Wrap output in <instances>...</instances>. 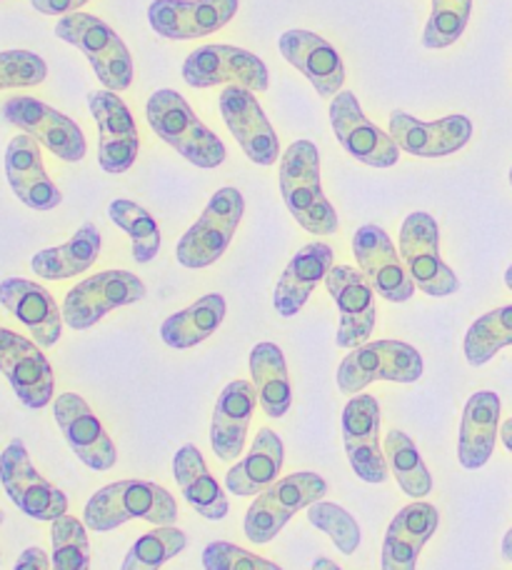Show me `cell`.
I'll return each mask as SVG.
<instances>
[{
	"label": "cell",
	"instance_id": "obj_1",
	"mask_svg": "<svg viewBox=\"0 0 512 570\" xmlns=\"http://www.w3.org/2000/svg\"><path fill=\"white\" fill-rule=\"evenodd\" d=\"M280 193L291 216L313 236L337 233V213L321 186V153L311 140H295L280 158Z\"/></svg>",
	"mask_w": 512,
	"mask_h": 570
},
{
	"label": "cell",
	"instance_id": "obj_2",
	"mask_svg": "<svg viewBox=\"0 0 512 570\" xmlns=\"http://www.w3.org/2000/svg\"><path fill=\"white\" fill-rule=\"evenodd\" d=\"M140 518L152 525H176L178 503L166 488L150 481H118L90 498L83 523L88 531L110 533L122 523Z\"/></svg>",
	"mask_w": 512,
	"mask_h": 570
},
{
	"label": "cell",
	"instance_id": "obj_3",
	"mask_svg": "<svg viewBox=\"0 0 512 570\" xmlns=\"http://www.w3.org/2000/svg\"><path fill=\"white\" fill-rule=\"evenodd\" d=\"M148 124L163 142L176 148L183 158L198 168H218L228 158L223 140L193 114V108L178 90L163 88L148 98Z\"/></svg>",
	"mask_w": 512,
	"mask_h": 570
},
{
	"label": "cell",
	"instance_id": "obj_4",
	"mask_svg": "<svg viewBox=\"0 0 512 570\" xmlns=\"http://www.w3.org/2000/svg\"><path fill=\"white\" fill-rule=\"evenodd\" d=\"M56 36L68 46H76L80 53L93 66L96 76L106 90L120 94L132 83V58L122 38L112 30L106 20L90 13H70L58 20Z\"/></svg>",
	"mask_w": 512,
	"mask_h": 570
},
{
	"label": "cell",
	"instance_id": "obj_5",
	"mask_svg": "<svg viewBox=\"0 0 512 570\" xmlns=\"http://www.w3.org/2000/svg\"><path fill=\"white\" fill-rule=\"evenodd\" d=\"M325 493L327 483L317 473L298 471L278 478L268 491L255 495L253 505L245 513V535L255 546L270 543L295 513L323 501Z\"/></svg>",
	"mask_w": 512,
	"mask_h": 570
},
{
	"label": "cell",
	"instance_id": "obj_6",
	"mask_svg": "<svg viewBox=\"0 0 512 570\" xmlns=\"http://www.w3.org/2000/svg\"><path fill=\"white\" fill-rule=\"evenodd\" d=\"M335 379L345 395H357L375 381L415 383L423 379V355L401 341L363 343L345 355Z\"/></svg>",
	"mask_w": 512,
	"mask_h": 570
},
{
	"label": "cell",
	"instance_id": "obj_7",
	"mask_svg": "<svg viewBox=\"0 0 512 570\" xmlns=\"http://www.w3.org/2000/svg\"><path fill=\"white\" fill-rule=\"evenodd\" d=\"M245 213V198L238 188H220L205 206L203 216L178 240L176 258L180 266L200 271L213 266L228 250Z\"/></svg>",
	"mask_w": 512,
	"mask_h": 570
},
{
	"label": "cell",
	"instance_id": "obj_8",
	"mask_svg": "<svg viewBox=\"0 0 512 570\" xmlns=\"http://www.w3.org/2000/svg\"><path fill=\"white\" fill-rule=\"evenodd\" d=\"M401 258L410 278L433 298H447L460 291V281L440 256V228L430 213H410L401 228Z\"/></svg>",
	"mask_w": 512,
	"mask_h": 570
},
{
	"label": "cell",
	"instance_id": "obj_9",
	"mask_svg": "<svg viewBox=\"0 0 512 570\" xmlns=\"http://www.w3.org/2000/svg\"><path fill=\"white\" fill-rule=\"evenodd\" d=\"M148 295L146 283L128 271H102L80 281L63 301V321L73 331L93 328L110 311L132 305Z\"/></svg>",
	"mask_w": 512,
	"mask_h": 570
},
{
	"label": "cell",
	"instance_id": "obj_10",
	"mask_svg": "<svg viewBox=\"0 0 512 570\" xmlns=\"http://www.w3.org/2000/svg\"><path fill=\"white\" fill-rule=\"evenodd\" d=\"M0 483H3L6 495L18 505V511L36 518V521L53 523L56 518L66 515L68 511L66 493L58 491L53 483L36 471L28 448L20 438L10 441L6 451L0 453Z\"/></svg>",
	"mask_w": 512,
	"mask_h": 570
},
{
	"label": "cell",
	"instance_id": "obj_11",
	"mask_svg": "<svg viewBox=\"0 0 512 570\" xmlns=\"http://www.w3.org/2000/svg\"><path fill=\"white\" fill-rule=\"evenodd\" d=\"M0 114L10 126H18L23 134L36 138L46 146L56 158L66 163H80L88 153V142L83 130L73 118L58 114L56 108L30 96L8 98Z\"/></svg>",
	"mask_w": 512,
	"mask_h": 570
},
{
	"label": "cell",
	"instance_id": "obj_12",
	"mask_svg": "<svg viewBox=\"0 0 512 570\" xmlns=\"http://www.w3.org/2000/svg\"><path fill=\"white\" fill-rule=\"evenodd\" d=\"M268 78V66L258 56L235 46H200L183 63V80L190 88L230 83L263 94L270 86Z\"/></svg>",
	"mask_w": 512,
	"mask_h": 570
},
{
	"label": "cell",
	"instance_id": "obj_13",
	"mask_svg": "<svg viewBox=\"0 0 512 570\" xmlns=\"http://www.w3.org/2000/svg\"><path fill=\"white\" fill-rule=\"evenodd\" d=\"M0 373L26 409L40 411L53 401L56 375L46 353L38 343L8 328H0Z\"/></svg>",
	"mask_w": 512,
	"mask_h": 570
},
{
	"label": "cell",
	"instance_id": "obj_14",
	"mask_svg": "<svg viewBox=\"0 0 512 570\" xmlns=\"http://www.w3.org/2000/svg\"><path fill=\"white\" fill-rule=\"evenodd\" d=\"M343 443L347 461L365 483H385L391 475L381 448V403L375 395L357 393L343 411Z\"/></svg>",
	"mask_w": 512,
	"mask_h": 570
},
{
	"label": "cell",
	"instance_id": "obj_15",
	"mask_svg": "<svg viewBox=\"0 0 512 570\" xmlns=\"http://www.w3.org/2000/svg\"><path fill=\"white\" fill-rule=\"evenodd\" d=\"M353 253L357 261V271L363 273L367 283L381 298L391 303H405L413 298L415 281L410 278L401 250L381 226H363L353 236Z\"/></svg>",
	"mask_w": 512,
	"mask_h": 570
},
{
	"label": "cell",
	"instance_id": "obj_16",
	"mask_svg": "<svg viewBox=\"0 0 512 570\" xmlns=\"http://www.w3.org/2000/svg\"><path fill=\"white\" fill-rule=\"evenodd\" d=\"M325 285L341 313V325L335 335L337 348L353 351L367 343L377 321L373 285L353 266H333L325 276Z\"/></svg>",
	"mask_w": 512,
	"mask_h": 570
},
{
	"label": "cell",
	"instance_id": "obj_17",
	"mask_svg": "<svg viewBox=\"0 0 512 570\" xmlns=\"http://www.w3.org/2000/svg\"><path fill=\"white\" fill-rule=\"evenodd\" d=\"M331 124L341 146L365 166L391 168L401 160V148L391 134L377 128L371 118L363 114L361 104L353 94L341 90L331 104Z\"/></svg>",
	"mask_w": 512,
	"mask_h": 570
},
{
	"label": "cell",
	"instance_id": "obj_18",
	"mask_svg": "<svg viewBox=\"0 0 512 570\" xmlns=\"http://www.w3.org/2000/svg\"><path fill=\"white\" fill-rule=\"evenodd\" d=\"M90 114L98 126V160L100 168L120 176L132 168L140 150V136L128 106L112 90H93L88 96Z\"/></svg>",
	"mask_w": 512,
	"mask_h": 570
},
{
	"label": "cell",
	"instance_id": "obj_19",
	"mask_svg": "<svg viewBox=\"0 0 512 570\" xmlns=\"http://www.w3.org/2000/svg\"><path fill=\"white\" fill-rule=\"evenodd\" d=\"M238 6L240 0H152L148 23L168 40L205 38L228 26Z\"/></svg>",
	"mask_w": 512,
	"mask_h": 570
},
{
	"label": "cell",
	"instance_id": "obj_20",
	"mask_svg": "<svg viewBox=\"0 0 512 570\" xmlns=\"http://www.w3.org/2000/svg\"><path fill=\"white\" fill-rule=\"evenodd\" d=\"M225 126L230 128L235 140L240 142L253 163L258 166H273L280 158V140L270 120L265 118L263 108L253 90L240 86H228L218 98Z\"/></svg>",
	"mask_w": 512,
	"mask_h": 570
},
{
	"label": "cell",
	"instance_id": "obj_21",
	"mask_svg": "<svg viewBox=\"0 0 512 570\" xmlns=\"http://www.w3.org/2000/svg\"><path fill=\"white\" fill-rule=\"evenodd\" d=\"M53 415L63 438L80 461L90 471H110L118 463V451L112 445V438L98 421V415L90 411V405L76 393L58 395L53 403Z\"/></svg>",
	"mask_w": 512,
	"mask_h": 570
},
{
	"label": "cell",
	"instance_id": "obj_22",
	"mask_svg": "<svg viewBox=\"0 0 512 570\" xmlns=\"http://www.w3.org/2000/svg\"><path fill=\"white\" fill-rule=\"evenodd\" d=\"M391 136L397 148L417 158H445L465 148L473 138V124L465 116H447L425 124L395 110L391 116Z\"/></svg>",
	"mask_w": 512,
	"mask_h": 570
},
{
	"label": "cell",
	"instance_id": "obj_23",
	"mask_svg": "<svg viewBox=\"0 0 512 570\" xmlns=\"http://www.w3.org/2000/svg\"><path fill=\"white\" fill-rule=\"evenodd\" d=\"M0 305L33 335L40 348H53L63 335V308L43 285L26 278H6L0 283Z\"/></svg>",
	"mask_w": 512,
	"mask_h": 570
},
{
	"label": "cell",
	"instance_id": "obj_24",
	"mask_svg": "<svg viewBox=\"0 0 512 570\" xmlns=\"http://www.w3.org/2000/svg\"><path fill=\"white\" fill-rule=\"evenodd\" d=\"M6 178L16 198L33 210H53L63 203V193L46 173L40 142L20 134L6 148Z\"/></svg>",
	"mask_w": 512,
	"mask_h": 570
},
{
	"label": "cell",
	"instance_id": "obj_25",
	"mask_svg": "<svg viewBox=\"0 0 512 570\" xmlns=\"http://www.w3.org/2000/svg\"><path fill=\"white\" fill-rule=\"evenodd\" d=\"M283 58L311 80L321 98H335L345 83V66L337 50L311 30H288L278 40Z\"/></svg>",
	"mask_w": 512,
	"mask_h": 570
},
{
	"label": "cell",
	"instance_id": "obj_26",
	"mask_svg": "<svg viewBox=\"0 0 512 570\" xmlns=\"http://www.w3.org/2000/svg\"><path fill=\"white\" fill-rule=\"evenodd\" d=\"M255 405H258V391L250 381H233L225 385L215 403L210 425V445L220 461H235L243 453Z\"/></svg>",
	"mask_w": 512,
	"mask_h": 570
},
{
	"label": "cell",
	"instance_id": "obj_27",
	"mask_svg": "<svg viewBox=\"0 0 512 570\" xmlns=\"http://www.w3.org/2000/svg\"><path fill=\"white\" fill-rule=\"evenodd\" d=\"M440 513L435 505L415 501L393 518L383 543V570H417V558L435 535Z\"/></svg>",
	"mask_w": 512,
	"mask_h": 570
},
{
	"label": "cell",
	"instance_id": "obj_28",
	"mask_svg": "<svg viewBox=\"0 0 512 570\" xmlns=\"http://www.w3.org/2000/svg\"><path fill=\"white\" fill-rule=\"evenodd\" d=\"M333 268V248L327 243H307L295 253L288 268L275 285L273 305L283 318H293L303 311V305L311 298L315 285L325 281Z\"/></svg>",
	"mask_w": 512,
	"mask_h": 570
},
{
	"label": "cell",
	"instance_id": "obj_29",
	"mask_svg": "<svg viewBox=\"0 0 512 570\" xmlns=\"http://www.w3.org/2000/svg\"><path fill=\"white\" fill-rule=\"evenodd\" d=\"M500 433V399L498 393L480 391L470 395L465 403L463 421H460L457 458L465 471L483 468L495 451Z\"/></svg>",
	"mask_w": 512,
	"mask_h": 570
},
{
	"label": "cell",
	"instance_id": "obj_30",
	"mask_svg": "<svg viewBox=\"0 0 512 570\" xmlns=\"http://www.w3.org/2000/svg\"><path fill=\"white\" fill-rule=\"evenodd\" d=\"M173 475H176L183 498L190 503L193 511L208 518V521H223L230 505L220 483L205 465V458L196 445L188 443L173 458Z\"/></svg>",
	"mask_w": 512,
	"mask_h": 570
},
{
	"label": "cell",
	"instance_id": "obj_31",
	"mask_svg": "<svg viewBox=\"0 0 512 570\" xmlns=\"http://www.w3.org/2000/svg\"><path fill=\"white\" fill-rule=\"evenodd\" d=\"M285 461V448L278 433L270 428H263L255 435L250 453L243 458L238 465H233L225 473V488L235 495H260L263 491L278 481Z\"/></svg>",
	"mask_w": 512,
	"mask_h": 570
},
{
	"label": "cell",
	"instance_id": "obj_32",
	"mask_svg": "<svg viewBox=\"0 0 512 570\" xmlns=\"http://www.w3.org/2000/svg\"><path fill=\"white\" fill-rule=\"evenodd\" d=\"M102 238L93 223H86L76 230V236L58 248L40 250L30 261V268L38 278L46 281H68L76 278L88 268H93V263L100 256Z\"/></svg>",
	"mask_w": 512,
	"mask_h": 570
},
{
	"label": "cell",
	"instance_id": "obj_33",
	"mask_svg": "<svg viewBox=\"0 0 512 570\" xmlns=\"http://www.w3.org/2000/svg\"><path fill=\"white\" fill-rule=\"evenodd\" d=\"M250 375L258 401L270 419H283L293 405L291 375L285 355L275 343H258L250 351Z\"/></svg>",
	"mask_w": 512,
	"mask_h": 570
},
{
	"label": "cell",
	"instance_id": "obj_34",
	"mask_svg": "<svg viewBox=\"0 0 512 570\" xmlns=\"http://www.w3.org/2000/svg\"><path fill=\"white\" fill-rule=\"evenodd\" d=\"M225 311H228V305H225V298L220 293L203 295L200 301L188 305L186 311L173 313L170 318L160 325V338L166 341L170 348H193V345L208 341L210 335L220 328Z\"/></svg>",
	"mask_w": 512,
	"mask_h": 570
},
{
	"label": "cell",
	"instance_id": "obj_35",
	"mask_svg": "<svg viewBox=\"0 0 512 570\" xmlns=\"http://www.w3.org/2000/svg\"><path fill=\"white\" fill-rule=\"evenodd\" d=\"M383 453L397 485H401L410 498L420 501V498L433 493V475H430L425 461L420 458L413 438L403 431H397V428L395 431H387Z\"/></svg>",
	"mask_w": 512,
	"mask_h": 570
},
{
	"label": "cell",
	"instance_id": "obj_36",
	"mask_svg": "<svg viewBox=\"0 0 512 570\" xmlns=\"http://www.w3.org/2000/svg\"><path fill=\"white\" fill-rule=\"evenodd\" d=\"M512 345V305H503L477 318L465 335V358L470 365H485Z\"/></svg>",
	"mask_w": 512,
	"mask_h": 570
},
{
	"label": "cell",
	"instance_id": "obj_37",
	"mask_svg": "<svg viewBox=\"0 0 512 570\" xmlns=\"http://www.w3.org/2000/svg\"><path fill=\"white\" fill-rule=\"evenodd\" d=\"M110 220L116 223L120 230H126L132 240V261L136 263H150L160 250V228L150 213L138 206V203L118 198L110 203L108 208Z\"/></svg>",
	"mask_w": 512,
	"mask_h": 570
},
{
	"label": "cell",
	"instance_id": "obj_38",
	"mask_svg": "<svg viewBox=\"0 0 512 570\" xmlns=\"http://www.w3.org/2000/svg\"><path fill=\"white\" fill-rule=\"evenodd\" d=\"M188 546V535L176 525H156V531L140 535L122 561L120 570H160L170 558L180 556Z\"/></svg>",
	"mask_w": 512,
	"mask_h": 570
},
{
	"label": "cell",
	"instance_id": "obj_39",
	"mask_svg": "<svg viewBox=\"0 0 512 570\" xmlns=\"http://www.w3.org/2000/svg\"><path fill=\"white\" fill-rule=\"evenodd\" d=\"M50 541H53V556L50 566L53 570H90V543L86 533V523L73 515H60L50 528Z\"/></svg>",
	"mask_w": 512,
	"mask_h": 570
},
{
	"label": "cell",
	"instance_id": "obj_40",
	"mask_svg": "<svg viewBox=\"0 0 512 570\" xmlns=\"http://www.w3.org/2000/svg\"><path fill=\"white\" fill-rule=\"evenodd\" d=\"M473 0H433V13L425 26L423 46L430 50H440L457 43L463 38Z\"/></svg>",
	"mask_w": 512,
	"mask_h": 570
},
{
	"label": "cell",
	"instance_id": "obj_41",
	"mask_svg": "<svg viewBox=\"0 0 512 570\" xmlns=\"http://www.w3.org/2000/svg\"><path fill=\"white\" fill-rule=\"evenodd\" d=\"M307 521H311L317 531L331 535V541L343 556H353L357 548H361V525H357L355 518L337 503H313L307 508Z\"/></svg>",
	"mask_w": 512,
	"mask_h": 570
},
{
	"label": "cell",
	"instance_id": "obj_42",
	"mask_svg": "<svg viewBox=\"0 0 512 570\" xmlns=\"http://www.w3.org/2000/svg\"><path fill=\"white\" fill-rule=\"evenodd\" d=\"M48 78L46 60L30 50H3L0 53V90L33 88Z\"/></svg>",
	"mask_w": 512,
	"mask_h": 570
},
{
	"label": "cell",
	"instance_id": "obj_43",
	"mask_svg": "<svg viewBox=\"0 0 512 570\" xmlns=\"http://www.w3.org/2000/svg\"><path fill=\"white\" fill-rule=\"evenodd\" d=\"M203 566L205 570H283L280 566L228 541H213L210 546H205Z\"/></svg>",
	"mask_w": 512,
	"mask_h": 570
},
{
	"label": "cell",
	"instance_id": "obj_44",
	"mask_svg": "<svg viewBox=\"0 0 512 570\" xmlns=\"http://www.w3.org/2000/svg\"><path fill=\"white\" fill-rule=\"evenodd\" d=\"M86 3H88V0H30V6H33L38 13L58 16V18L78 13V10L83 8Z\"/></svg>",
	"mask_w": 512,
	"mask_h": 570
},
{
	"label": "cell",
	"instance_id": "obj_45",
	"mask_svg": "<svg viewBox=\"0 0 512 570\" xmlns=\"http://www.w3.org/2000/svg\"><path fill=\"white\" fill-rule=\"evenodd\" d=\"M13 570H53V566H50V558L43 548L33 546V548H26V551L18 556Z\"/></svg>",
	"mask_w": 512,
	"mask_h": 570
},
{
	"label": "cell",
	"instance_id": "obj_46",
	"mask_svg": "<svg viewBox=\"0 0 512 570\" xmlns=\"http://www.w3.org/2000/svg\"><path fill=\"white\" fill-rule=\"evenodd\" d=\"M500 438H503L505 448H508V451L512 453V419H510V421H505V423H503V428H500Z\"/></svg>",
	"mask_w": 512,
	"mask_h": 570
},
{
	"label": "cell",
	"instance_id": "obj_47",
	"mask_svg": "<svg viewBox=\"0 0 512 570\" xmlns=\"http://www.w3.org/2000/svg\"><path fill=\"white\" fill-rule=\"evenodd\" d=\"M313 570H343V568L335 561H331V558H317V561L313 563Z\"/></svg>",
	"mask_w": 512,
	"mask_h": 570
},
{
	"label": "cell",
	"instance_id": "obj_48",
	"mask_svg": "<svg viewBox=\"0 0 512 570\" xmlns=\"http://www.w3.org/2000/svg\"><path fill=\"white\" fill-rule=\"evenodd\" d=\"M503 558H505V561L512 563V528H510V531H508L505 538H503Z\"/></svg>",
	"mask_w": 512,
	"mask_h": 570
},
{
	"label": "cell",
	"instance_id": "obj_49",
	"mask_svg": "<svg viewBox=\"0 0 512 570\" xmlns=\"http://www.w3.org/2000/svg\"><path fill=\"white\" fill-rule=\"evenodd\" d=\"M505 283H508V288L512 291V266L505 271Z\"/></svg>",
	"mask_w": 512,
	"mask_h": 570
},
{
	"label": "cell",
	"instance_id": "obj_50",
	"mask_svg": "<svg viewBox=\"0 0 512 570\" xmlns=\"http://www.w3.org/2000/svg\"><path fill=\"white\" fill-rule=\"evenodd\" d=\"M3 521H6V515H3V511H0V525H3Z\"/></svg>",
	"mask_w": 512,
	"mask_h": 570
},
{
	"label": "cell",
	"instance_id": "obj_51",
	"mask_svg": "<svg viewBox=\"0 0 512 570\" xmlns=\"http://www.w3.org/2000/svg\"><path fill=\"white\" fill-rule=\"evenodd\" d=\"M510 186H512V168H510Z\"/></svg>",
	"mask_w": 512,
	"mask_h": 570
}]
</instances>
